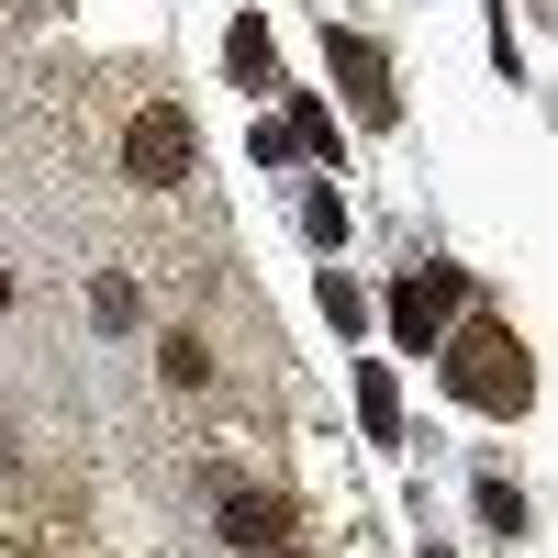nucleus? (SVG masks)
Returning <instances> with one entry per match:
<instances>
[{"label": "nucleus", "mask_w": 558, "mask_h": 558, "mask_svg": "<svg viewBox=\"0 0 558 558\" xmlns=\"http://www.w3.org/2000/svg\"><path fill=\"white\" fill-rule=\"evenodd\" d=\"M458 302H470V268H413V279H391V336L413 347V357H436V336L458 324Z\"/></svg>", "instance_id": "2"}, {"label": "nucleus", "mask_w": 558, "mask_h": 558, "mask_svg": "<svg viewBox=\"0 0 558 558\" xmlns=\"http://www.w3.org/2000/svg\"><path fill=\"white\" fill-rule=\"evenodd\" d=\"M168 380L202 391V380H213V347H202V336H168Z\"/></svg>", "instance_id": "8"}, {"label": "nucleus", "mask_w": 558, "mask_h": 558, "mask_svg": "<svg viewBox=\"0 0 558 558\" xmlns=\"http://www.w3.org/2000/svg\"><path fill=\"white\" fill-rule=\"evenodd\" d=\"M89 313H101V324H112V336H123V324H134V313H146V302H134V279H101V291H89Z\"/></svg>", "instance_id": "9"}, {"label": "nucleus", "mask_w": 558, "mask_h": 558, "mask_svg": "<svg viewBox=\"0 0 558 558\" xmlns=\"http://www.w3.org/2000/svg\"><path fill=\"white\" fill-rule=\"evenodd\" d=\"M324 57H336V78L357 89V112H368V123H391V112H402V89H391V57H380L368 34H324Z\"/></svg>", "instance_id": "4"}, {"label": "nucleus", "mask_w": 558, "mask_h": 558, "mask_svg": "<svg viewBox=\"0 0 558 558\" xmlns=\"http://www.w3.org/2000/svg\"><path fill=\"white\" fill-rule=\"evenodd\" d=\"M279 525H291V514H279L268 492H223V536H235V547H279Z\"/></svg>", "instance_id": "5"}, {"label": "nucleus", "mask_w": 558, "mask_h": 558, "mask_svg": "<svg viewBox=\"0 0 558 558\" xmlns=\"http://www.w3.org/2000/svg\"><path fill=\"white\" fill-rule=\"evenodd\" d=\"M257 558H313V547H257Z\"/></svg>", "instance_id": "10"}, {"label": "nucleus", "mask_w": 558, "mask_h": 558, "mask_svg": "<svg viewBox=\"0 0 558 558\" xmlns=\"http://www.w3.org/2000/svg\"><path fill=\"white\" fill-rule=\"evenodd\" d=\"M324 313H336V336H357V324H368V291H357V279H336V268H324Z\"/></svg>", "instance_id": "7"}, {"label": "nucleus", "mask_w": 558, "mask_h": 558, "mask_svg": "<svg viewBox=\"0 0 558 558\" xmlns=\"http://www.w3.org/2000/svg\"><path fill=\"white\" fill-rule=\"evenodd\" d=\"M0 313H12V268H0Z\"/></svg>", "instance_id": "11"}, {"label": "nucleus", "mask_w": 558, "mask_h": 558, "mask_svg": "<svg viewBox=\"0 0 558 558\" xmlns=\"http://www.w3.org/2000/svg\"><path fill=\"white\" fill-rule=\"evenodd\" d=\"M191 157H202V134H191V112H134L123 123V168L146 179V191H179V179H191Z\"/></svg>", "instance_id": "3"}, {"label": "nucleus", "mask_w": 558, "mask_h": 558, "mask_svg": "<svg viewBox=\"0 0 558 558\" xmlns=\"http://www.w3.org/2000/svg\"><path fill=\"white\" fill-rule=\"evenodd\" d=\"M357 413H368V436H402V391H391V368H357Z\"/></svg>", "instance_id": "6"}, {"label": "nucleus", "mask_w": 558, "mask_h": 558, "mask_svg": "<svg viewBox=\"0 0 558 558\" xmlns=\"http://www.w3.org/2000/svg\"><path fill=\"white\" fill-rule=\"evenodd\" d=\"M447 391L470 402V413H525L536 368L514 347V324H458V336H447Z\"/></svg>", "instance_id": "1"}]
</instances>
